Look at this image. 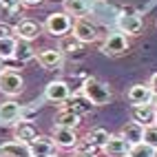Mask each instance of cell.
Returning <instances> with one entry per match:
<instances>
[{"label": "cell", "instance_id": "obj_28", "mask_svg": "<svg viewBox=\"0 0 157 157\" xmlns=\"http://www.w3.org/2000/svg\"><path fill=\"white\" fill-rule=\"evenodd\" d=\"M36 113H38L36 106H20V120H25V122H33Z\"/></svg>", "mask_w": 157, "mask_h": 157}, {"label": "cell", "instance_id": "obj_36", "mask_svg": "<svg viewBox=\"0 0 157 157\" xmlns=\"http://www.w3.org/2000/svg\"><path fill=\"white\" fill-rule=\"evenodd\" d=\"M0 71H2V60H0Z\"/></svg>", "mask_w": 157, "mask_h": 157}, {"label": "cell", "instance_id": "obj_4", "mask_svg": "<svg viewBox=\"0 0 157 157\" xmlns=\"http://www.w3.org/2000/svg\"><path fill=\"white\" fill-rule=\"evenodd\" d=\"M128 38L124 36V33H111L104 38V42L100 47V51L104 56H109V58H117V56H124L128 51Z\"/></svg>", "mask_w": 157, "mask_h": 157}, {"label": "cell", "instance_id": "obj_33", "mask_svg": "<svg viewBox=\"0 0 157 157\" xmlns=\"http://www.w3.org/2000/svg\"><path fill=\"white\" fill-rule=\"evenodd\" d=\"M151 104H153V109L157 111V93H153V100H151Z\"/></svg>", "mask_w": 157, "mask_h": 157}, {"label": "cell", "instance_id": "obj_35", "mask_svg": "<svg viewBox=\"0 0 157 157\" xmlns=\"http://www.w3.org/2000/svg\"><path fill=\"white\" fill-rule=\"evenodd\" d=\"M75 157H89V155H75Z\"/></svg>", "mask_w": 157, "mask_h": 157}, {"label": "cell", "instance_id": "obj_11", "mask_svg": "<svg viewBox=\"0 0 157 157\" xmlns=\"http://www.w3.org/2000/svg\"><path fill=\"white\" fill-rule=\"evenodd\" d=\"M131 120L142 124V126H153L157 124V111L153 109V104H140V106H131Z\"/></svg>", "mask_w": 157, "mask_h": 157}, {"label": "cell", "instance_id": "obj_9", "mask_svg": "<svg viewBox=\"0 0 157 157\" xmlns=\"http://www.w3.org/2000/svg\"><path fill=\"white\" fill-rule=\"evenodd\" d=\"M40 33H42V27H40L36 20H29V18H22L13 27V36L18 40H25V42H33Z\"/></svg>", "mask_w": 157, "mask_h": 157}, {"label": "cell", "instance_id": "obj_34", "mask_svg": "<svg viewBox=\"0 0 157 157\" xmlns=\"http://www.w3.org/2000/svg\"><path fill=\"white\" fill-rule=\"evenodd\" d=\"M49 157H60V155H58V153H53V155H49Z\"/></svg>", "mask_w": 157, "mask_h": 157}, {"label": "cell", "instance_id": "obj_21", "mask_svg": "<svg viewBox=\"0 0 157 157\" xmlns=\"http://www.w3.org/2000/svg\"><path fill=\"white\" fill-rule=\"evenodd\" d=\"M122 137L128 142V146H135V144H140L142 142V137H144V126L142 124H137V122H126V126L122 128Z\"/></svg>", "mask_w": 157, "mask_h": 157}, {"label": "cell", "instance_id": "obj_10", "mask_svg": "<svg viewBox=\"0 0 157 157\" xmlns=\"http://www.w3.org/2000/svg\"><path fill=\"white\" fill-rule=\"evenodd\" d=\"M142 27H144V22H142V18L137 16V13H120L117 16V29H120V33H124V36H137L140 31H142Z\"/></svg>", "mask_w": 157, "mask_h": 157}, {"label": "cell", "instance_id": "obj_5", "mask_svg": "<svg viewBox=\"0 0 157 157\" xmlns=\"http://www.w3.org/2000/svg\"><path fill=\"white\" fill-rule=\"evenodd\" d=\"M51 140H53L56 148H64V151H73L80 142L78 128H62V126H53L51 133Z\"/></svg>", "mask_w": 157, "mask_h": 157}, {"label": "cell", "instance_id": "obj_32", "mask_svg": "<svg viewBox=\"0 0 157 157\" xmlns=\"http://www.w3.org/2000/svg\"><path fill=\"white\" fill-rule=\"evenodd\" d=\"M20 5H25V7H38V5H42V0H20Z\"/></svg>", "mask_w": 157, "mask_h": 157}, {"label": "cell", "instance_id": "obj_25", "mask_svg": "<svg viewBox=\"0 0 157 157\" xmlns=\"http://www.w3.org/2000/svg\"><path fill=\"white\" fill-rule=\"evenodd\" d=\"M31 58H36L33 49H31V42L18 40V44H16V53H13V60H18L20 64H25V62H29Z\"/></svg>", "mask_w": 157, "mask_h": 157}, {"label": "cell", "instance_id": "obj_23", "mask_svg": "<svg viewBox=\"0 0 157 157\" xmlns=\"http://www.w3.org/2000/svg\"><path fill=\"white\" fill-rule=\"evenodd\" d=\"M109 135H111V133H109L106 128H91V131H89V133H86L82 140H86L89 144H93L95 148H100V151H102V146L106 144Z\"/></svg>", "mask_w": 157, "mask_h": 157}, {"label": "cell", "instance_id": "obj_19", "mask_svg": "<svg viewBox=\"0 0 157 157\" xmlns=\"http://www.w3.org/2000/svg\"><path fill=\"white\" fill-rule=\"evenodd\" d=\"M20 120V104L13 100H7L0 104V122L2 124H16Z\"/></svg>", "mask_w": 157, "mask_h": 157}, {"label": "cell", "instance_id": "obj_14", "mask_svg": "<svg viewBox=\"0 0 157 157\" xmlns=\"http://www.w3.org/2000/svg\"><path fill=\"white\" fill-rule=\"evenodd\" d=\"M126 100L131 102V106H140V104H151L153 91L148 84H133L126 93Z\"/></svg>", "mask_w": 157, "mask_h": 157}, {"label": "cell", "instance_id": "obj_15", "mask_svg": "<svg viewBox=\"0 0 157 157\" xmlns=\"http://www.w3.org/2000/svg\"><path fill=\"white\" fill-rule=\"evenodd\" d=\"M0 155L2 157H31V151H29L27 142L11 140V142L0 144Z\"/></svg>", "mask_w": 157, "mask_h": 157}, {"label": "cell", "instance_id": "obj_7", "mask_svg": "<svg viewBox=\"0 0 157 157\" xmlns=\"http://www.w3.org/2000/svg\"><path fill=\"white\" fill-rule=\"evenodd\" d=\"M71 98V86L64 80H51L44 86V100L56 102V104H64Z\"/></svg>", "mask_w": 157, "mask_h": 157}, {"label": "cell", "instance_id": "obj_37", "mask_svg": "<svg viewBox=\"0 0 157 157\" xmlns=\"http://www.w3.org/2000/svg\"><path fill=\"white\" fill-rule=\"evenodd\" d=\"M153 157H157V151H155V153H153Z\"/></svg>", "mask_w": 157, "mask_h": 157}, {"label": "cell", "instance_id": "obj_30", "mask_svg": "<svg viewBox=\"0 0 157 157\" xmlns=\"http://www.w3.org/2000/svg\"><path fill=\"white\" fill-rule=\"evenodd\" d=\"M0 5L5 9H16V7H22L20 5V0H0Z\"/></svg>", "mask_w": 157, "mask_h": 157}, {"label": "cell", "instance_id": "obj_17", "mask_svg": "<svg viewBox=\"0 0 157 157\" xmlns=\"http://www.w3.org/2000/svg\"><path fill=\"white\" fill-rule=\"evenodd\" d=\"M38 135H40V133H38V128H36L33 122H25V120L16 122V128H13V137H16V140L29 144V142H33Z\"/></svg>", "mask_w": 157, "mask_h": 157}, {"label": "cell", "instance_id": "obj_1", "mask_svg": "<svg viewBox=\"0 0 157 157\" xmlns=\"http://www.w3.org/2000/svg\"><path fill=\"white\" fill-rule=\"evenodd\" d=\"M82 98L91 102L93 106H106L113 100V91L106 82H102L98 78H84V82H82Z\"/></svg>", "mask_w": 157, "mask_h": 157}, {"label": "cell", "instance_id": "obj_27", "mask_svg": "<svg viewBox=\"0 0 157 157\" xmlns=\"http://www.w3.org/2000/svg\"><path fill=\"white\" fill-rule=\"evenodd\" d=\"M142 142H144L146 146H151L153 151H157V124L144 128V137H142Z\"/></svg>", "mask_w": 157, "mask_h": 157}, {"label": "cell", "instance_id": "obj_13", "mask_svg": "<svg viewBox=\"0 0 157 157\" xmlns=\"http://www.w3.org/2000/svg\"><path fill=\"white\" fill-rule=\"evenodd\" d=\"M29 151H31V157H49L56 153V144L47 135H38L33 142H29Z\"/></svg>", "mask_w": 157, "mask_h": 157}, {"label": "cell", "instance_id": "obj_24", "mask_svg": "<svg viewBox=\"0 0 157 157\" xmlns=\"http://www.w3.org/2000/svg\"><path fill=\"white\" fill-rule=\"evenodd\" d=\"M16 44H18V38L16 36H9V38H0V60H13L16 53Z\"/></svg>", "mask_w": 157, "mask_h": 157}, {"label": "cell", "instance_id": "obj_18", "mask_svg": "<svg viewBox=\"0 0 157 157\" xmlns=\"http://www.w3.org/2000/svg\"><path fill=\"white\" fill-rule=\"evenodd\" d=\"M64 5V13L73 16V18H84L91 11V0H62Z\"/></svg>", "mask_w": 157, "mask_h": 157}, {"label": "cell", "instance_id": "obj_38", "mask_svg": "<svg viewBox=\"0 0 157 157\" xmlns=\"http://www.w3.org/2000/svg\"><path fill=\"white\" fill-rule=\"evenodd\" d=\"M155 27H157V20H155Z\"/></svg>", "mask_w": 157, "mask_h": 157}, {"label": "cell", "instance_id": "obj_20", "mask_svg": "<svg viewBox=\"0 0 157 157\" xmlns=\"http://www.w3.org/2000/svg\"><path fill=\"white\" fill-rule=\"evenodd\" d=\"M82 47H84V44H82L73 33L62 36L60 42H58V51H60L62 56H75V53H80V51H82Z\"/></svg>", "mask_w": 157, "mask_h": 157}, {"label": "cell", "instance_id": "obj_29", "mask_svg": "<svg viewBox=\"0 0 157 157\" xmlns=\"http://www.w3.org/2000/svg\"><path fill=\"white\" fill-rule=\"evenodd\" d=\"M13 36V27L9 22H0V38H9Z\"/></svg>", "mask_w": 157, "mask_h": 157}, {"label": "cell", "instance_id": "obj_16", "mask_svg": "<svg viewBox=\"0 0 157 157\" xmlns=\"http://www.w3.org/2000/svg\"><path fill=\"white\" fill-rule=\"evenodd\" d=\"M82 124V117L78 113H73L69 109H62L56 113V117H53V126H62V128H78Z\"/></svg>", "mask_w": 157, "mask_h": 157}, {"label": "cell", "instance_id": "obj_31", "mask_svg": "<svg viewBox=\"0 0 157 157\" xmlns=\"http://www.w3.org/2000/svg\"><path fill=\"white\" fill-rule=\"evenodd\" d=\"M146 84L151 86V91H153V93H157V73H153V75H151V80L146 82Z\"/></svg>", "mask_w": 157, "mask_h": 157}, {"label": "cell", "instance_id": "obj_8", "mask_svg": "<svg viewBox=\"0 0 157 157\" xmlns=\"http://www.w3.org/2000/svg\"><path fill=\"white\" fill-rule=\"evenodd\" d=\"M36 58H38V62H40V67L47 69V71H60L62 64H64V56H62L58 49H51V47L38 51Z\"/></svg>", "mask_w": 157, "mask_h": 157}, {"label": "cell", "instance_id": "obj_2", "mask_svg": "<svg viewBox=\"0 0 157 157\" xmlns=\"http://www.w3.org/2000/svg\"><path fill=\"white\" fill-rule=\"evenodd\" d=\"M71 27H73V20L64 11H53V13H49L47 20H44V31L49 36H53V38L67 36L71 31Z\"/></svg>", "mask_w": 157, "mask_h": 157}, {"label": "cell", "instance_id": "obj_22", "mask_svg": "<svg viewBox=\"0 0 157 157\" xmlns=\"http://www.w3.org/2000/svg\"><path fill=\"white\" fill-rule=\"evenodd\" d=\"M64 104H67L64 109H69V111H73V113H78L80 117H82V115H86V113H91V109H93V104L86 102L82 95H71Z\"/></svg>", "mask_w": 157, "mask_h": 157}, {"label": "cell", "instance_id": "obj_26", "mask_svg": "<svg viewBox=\"0 0 157 157\" xmlns=\"http://www.w3.org/2000/svg\"><path fill=\"white\" fill-rule=\"evenodd\" d=\"M153 148L151 146H146L144 142H140V144H135V146H131L128 148V155L126 157H153Z\"/></svg>", "mask_w": 157, "mask_h": 157}, {"label": "cell", "instance_id": "obj_3", "mask_svg": "<svg viewBox=\"0 0 157 157\" xmlns=\"http://www.w3.org/2000/svg\"><path fill=\"white\" fill-rule=\"evenodd\" d=\"M22 91H25V80L18 71H13V69L0 71V93H5L9 98H16Z\"/></svg>", "mask_w": 157, "mask_h": 157}, {"label": "cell", "instance_id": "obj_6", "mask_svg": "<svg viewBox=\"0 0 157 157\" xmlns=\"http://www.w3.org/2000/svg\"><path fill=\"white\" fill-rule=\"evenodd\" d=\"M71 31H73V36H75L82 44H91V42H95V40L100 38L98 27L93 25L91 20H86V18H78L75 22H73Z\"/></svg>", "mask_w": 157, "mask_h": 157}, {"label": "cell", "instance_id": "obj_12", "mask_svg": "<svg viewBox=\"0 0 157 157\" xmlns=\"http://www.w3.org/2000/svg\"><path fill=\"white\" fill-rule=\"evenodd\" d=\"M128 142L122 137V135L117 133V135H109V140H106V144L102 146V151L106 153V157H126L128 155Z\"/></svg>", "mask_w": 157, "mask_h": 157}]
</instances>
